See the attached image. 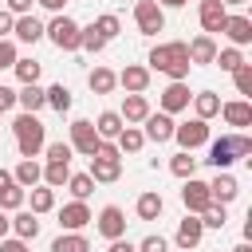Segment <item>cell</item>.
Segmentation results:
<instances>
[{
    "mask_svg": "<svg viewBox=\"0 0 252 252\" xmlns=\"http://www.w3.org/2000/svg\"><path fill=\"white\" fill-rule=\"evenodd\" d=\"M12 24H16V16H12L8 8H0V39H4L8 32H12Z\"/></svg>",
    "mask_w": 252,
    "mask_h": 252,
    "instance_id": "cell-49",
    "label": "cell"
},
{
    "mask_svg": "<svg viewBox=\"0 0 252 252\" xmlns=\"http://www.w3.org/2000/svg\"><path fill=\"white\" fill-rule=\"evenodd\" d=\"M201 236H205V224H201V217H185L181 224H177V248L181 252H189V248H197L201 244Z\"/></svg>",
    "mask_w": 252,
    "mask_h": 252,
    "instance_id": "cell-15",
    "label": "cell"
},
{
    "mask_svg": "<svg viewBox=\"0 0 252 252\" xmlns=\"http://www.w3.org/2000/svg\"><path fill=\"white\" fill-rule=\"evenodd\" d=\"M146 114H150L146 94H126V102H122V122L134 126V122H146Z\"/></svg>",
    "mask_w": 252,
    "mask_h": 252,
    "instance_id": "cell-22",
    "label": "cell"
},
{
    "mask_svg": "<svg viewBox=\"0 0 252 252\" xmlns=\"http://www.w3.org/2000/svg\"><path fill=\"white\" fill-rule=\"evenodd\" d=\"M43 150H47V161H71V146L67 142H51Z\"/></svg>",
    "mask_w": 252,
    "mask_h": 252,
    "instance_id": "cell-44",
    "label": "cell"
},
{
    "mask_svg": "<svg viewBox=\"0 0 252 252\" xmlns=\"http://www.w3.org/2000/svg\"><path fill=\"white\" fill-rule=\"evenodd\" d=\"M173 138H177V146H181L185 154H193L197 146H205V142H209V122H201V118H189V122L173 126Z\"/></svg>",
    "mask_w": 252,
    "mask_h": 252,
    "instance_id": "cell-6",
    "label": "cell"
},
{
    "mask_svg": "<svg viewBox=\"0 0 252 252\" xmlns=\"http://www.w3.org/2000/svg\"><path fill=\"white\" fill-rule=\"evenodd\" d=\"M185 51H189V63H213V59H217V43H213V35H197V39H189Z\"/></svg>",
    "mask_w": 252,
    "mask_h": 252,
    "instance_id": "cell-20",
    "label": "cell"
},
{
    "mask_svg": "<svg viewBox=\"0 0 252 252\" xmlns=\"http://www.w3.org/2000/svg\"><path fill=\"white\" fill-rule=\"evenodd\" d=\"M79 47H87V51H94V55H98V51L106 47V39H102L94 28H83V35H79Z\"/></svg>",
    "mask_w": 252,
    "mask_h": 252,
    "instance_id": "cell-43",
    "label": "cell"
},
{
    "mask_svg": "<svg viewBox=\"0 0 252 252\" xmlns=\"http://www.w3.org/2000/svg\"><path fill=\"white\" fill-rule=\"evenodd\" d=\"M12 177H16V185H20V189H35V185L43 181V169H39V161H35V158H24V161L16 165V173H12Z\"/></svg>",
    "mask_w": 252,
    "mask_h": 252,
    "instance_id": "cell-21",
    "label": "cell"
},
{
    "mask_svg": "<svg viewBox=\"0 0 252 252\" xmlns=\"http://www.w3.org/2000/svg\"><path fill=\"white\" fill-rule=\"evenodd\" d=\"M67 177H71V161H47V165H43V181H47V189L67 185Z\"/></svg>",
    "mask_w": 252,
    "mask_h": 252,
    "instance_id": "cell-31",
    "label": "cell"
},
{
    "mask_svg": "<svg viewBox=\"0 0 252 252\" xmlns=\"http://www.w3.org/2000/svg\"><path fill=\"white\" fill-rule=\"evenodd\" d=\"M142 134H146L150 142H158V146H161V142H169V138H173V118H169V114H161V110H158V114L150 110V114H146V130H142Z\"/></svg>",
    "mask_w": 252,
    "mask_h": 252,
    "instance_id": "cell-14",
    "label": "cell"
},
{
    "mask_svg": "<svg viewBox=\"0 0 252 252\" xmlns=\"http://www.w3.org/2000/svg\"><path fill=\"white\" fill-rule=\"evenodd\" d=\"M138 252H169V244H165V236H146L142 244H134Z\"/></svg>",
    "mask_w": 252,
    "mask_h": 252,
    "instance_id": "cell-45",
    "label": "cell"
},
{
    "mask_svg": "<svg viewBox=\"0 0 252 252\" xmlns=\"http://www.w3.org/2000/svg\"><path fill=\"white\" fill-rule=\"evenodd\" d=\"M43 35H47L59 51H79V35H83V28H79L71 16H55V20L43 28Z\"/></svg>",
    "mask_w": 252,
    "mask_h": 252,
    "instance_id": "cell-4",
    "label": "cell"
},
{
    "mask_svg": "<svg viewBox=\"0 0 252 252\" xmlns=\"http://www.w3.org/2000/svg\"><path fill=\"white\" fill-rule=\"evenodd\" d=\"M98 232H102L106 240H118V236H126V213H122L118 205H106V209L98 213Z\"/></svg>",
    "mask_w": 252,
    "mask_h": 252,
    "instance_id": "cell-11",
    "label": "cell"
},
{
    "mask_svg": "<svg viewBox=\"0 0 252 252\" xmlns=\"http://www.w3.org/2000/svg\"><path fill=\"white\" fill-rule=\"evenodd\" d=\"M150 67H154V71H169V67H173V43H158V47L150 51Z\"/></svg>",
    "mask_w": 252,
    "mask_h": 252,
    "instance_id": "cell-36",
    "label": "cell"
},
{
    "mask_svg": "<svg viewBox=\"0 0 252 252\" xmlns=\"http://www.w3.org/2000/svg\"><path fill=\"white\" fill-rule=\"evenodd\" d=\"M4 67H16V43L12 39H0V71Z\"/></svg>",
    "mask_w": 252,
    "mask_h": 252,
    "instance_id": "cell-46",
    "label": "cell"
},
{
    "mask_svg": "<svg viewBox=\"0 0 252 252\" xmlns=\"http://www.w3.org/2000/svg\"><path fill=\"white\" fill-rule=\"evenodd\" d=\"M134 24H138L142 35H158V32L165 28V12H161L154 0H138V4H134Z\"/></svg>",
    "mask_w": 252,
    "mask_h": 252,
    "instance_id": "cell-5",
    "label": "cell"
},
{
    "mask_svg": "<svg viewBox=\"0 0 252 252\" xmlns=\"http://www.w3.org/2000/svg\"><path fill=\"white\" fill-rule=\"evenodd\" d=\"M169 173H173V177H181V181H189V177L197 173V158H193V154H185V150H181V154H173V158H169Z\"/></svg>",
    "mask_w": 252,
    "mask_h": 252,
    "instance_id": "cell-30",
    "label": "cell"
},
{
    "mask_svg": "<svg viewBox=\"0 0 252 252\" xmlns=\"http://www.w3.org/2000/svg\"><path fill=\"white\" fill-rule=\"evenodd\" d=\"M94 217H91V209L83 205V201H71V205H63L59 209V224H63V232H79V228H87Z\"/></svg>",
    "mask_w": 252,
    "mask_h": 252,
    "instance_id": "cell-10",
    "label": "cell"
},
{
    "mask_svg": "<svg viewBox=\"0 0 252 252\" xmlns=\"http://www.w3.org/2000/svg\"><path fill=\"white\" fill-rule=\"evenodd\" d=\"M87 177H91V181H98V185L118 181V177H122V154H118V146L98 142V150L91 154V173H87Z\"/></svg>",
    "mask_w": 252,
    "mask_h": 252,
    "instance_id": "cell-3",
    "label": "cell"
},
{
    "mask_svg": "<svg viewBox=\"0 0 252 252\" xmlns=\"http://www.w3.org/2000/svg\"><path fill=\"white\" fill-rule=\"evenodd\" d=\"M12 232H16V240H35V236H39L35 213H16V217H12Z\"/></svg>",
    "mask_w": 252,
    "mask_h": 252,
    "instance_id": "cell-27",
    "label": "cell"
},
{
    "mask_svg": "<svg viewBox=\"0 0 252 252\" xmlns=\"http://www.w3.org/2000/svg\"><path fill=\"white\" fill-rule=\"evenodd\" d=\"M201 28H205V35H213V32H220L224 28V20H228V8L220 4V0H201Z\"/></svg>",
    "mask_w": 252,
    "mask_h": 252,
    "instance_id": "cell-12",
    "label": "cell"
},
{
    "mask_svg": "<svg viewBox=\"0 0 252 252\" xmlns=\"http://www.w3.org/2000/svg\"><path fill=\"white\" fill-rule=\"evenodd\" d=\"M12 106H16V91H12V87H0V114L12 110Z\"/></svg>",
    "mask_w": 252,
    "mask_h": 252,
    "instance_id": "cell-48",
    "label": "cell"
},
{
    "mask_svg": "<svg viewBox=\"0 0 252 252\" xmlns=\"http://www.w3.org/2000/svg\"><path fill=\"white\" fill-rule=\"evenodd\" d=\"M134 209H138V217H142V220H158V217H161V209H165V201H161V193H142Z\"/></svg>",
    "mask_w": 252,
    "mask_h": 252,
    "instance_id": "cell-29",
    "label": "cell"
},
{
    "mask_svg": "<svg viewBox=\"0 0 252 252\" xmlns=\"http://www.w3.org/2000/svg\"><path fill=\"white\" fill-rule=\"evenodd\" d=\"M12 134H16V146H20V158H35L47 146V126L35 114H20L12 122Z\"/></svg>",
    "mask_w": 252,
    "mask_h": 252,
    "instance_id": "cell-1",
    "label": "cell"
},
{
    "mask_svg": "<svg viewBox=\"0 0 252 252\" xmlns=\"http://www.w3.org/2000/svg\"><path fill=\"white\" fill-rule=\"evenodd\" d=\"M236 193H240V185H236V177H232L228 169H220V173L209 181V197H213V205H228V201H236Z\"/></svg>",
    "mask_w": 252,
    "mask_h": 252,
    "instance_id": "cell-9",
    "label": "cell"
},
{
    "mask_svg": "<svg viewBox=\"0 0 252 252\" xmlns=\"http://www.w3.org/2000/svg\"><path fill=\"white\" fill-rule=\"evenodd\" d=\"M12 181H16V177H12L8 169H0V189H4V185H12Z\"/></svg>",
    "mask_w": 252,
    "mask_h": 252,
    "instance_id": "cell-55",
    "label": "cell"
},
{
    "mask_svg": "<svg viewBox=\"0 0 252 252\" xmlns=\"http://www.w3.org/2000/svg\"><path fill=\"white\" fill-rule=\"evenodd\" d=\"M154 4H158V8H161V12H165V8H181V4H185V0H154Z\"/></svg>",
    "mask_w": 252,
    "mask_h": 252,
    "instance_id": "cell-54",
    "label": "cell"
},
{
    "mask_svg": "<svg viewBox=\"0 0 252 252\" xmlns=\"http://www.w3.org/2000/svg\"><path fill=\"white\" fill-rule=\"evenodd\" d=\"M12 35H16L20 43H35V39H43V24H39L35 16H16Z\"/></svg>",
    "mask_w": 252,
    "mask_h": 252,
    "instance_id": "cell-19",
    "label": "cell"
},
{
    "mask_svg": "<svg viewBox=\"0 0 252 252\" xmlns=\"http://www.w3.org/2000/svg\"><path fill=\"white\" fill-rule=\"evenodd\" d=\"M220 71H236L240 63H244V55H240V47H224V51H217V59H213Z\"/></svg>",
    "mask_w": 252,
    "mask_h": 252,
    "instance_id": "cell-38",
    "label": "cell"
},
{
    "mask_svg": "<svg viewBox=\"0 0 252 252\" xmlns=\"http://www.w3.org/2000/svg\"><path fill=\"white\" fill-rule=\"evenodd\" d=\"M252 154V138L248 134H224V138H217L213 146H209V165L220 173V169H228L236 158H248Z\"/></svg>",
    "mask_w": 252,
    "mask_h": 252,
    "instance_id": "cell-2",
    "label": "cell"
},
{
    "mask_svg": "<svg viewBox=\"0 0 252 252\" xmlns=\"http://www.w3.org/2000/svg\"><path fill=\"white\" fill-rule=\"evenodd\" d=\"M12 71H16V79H20L24 87L39 79V63H35V59H16V67H12Z\"/></svg>",
    "mask_w": 252,
    "mask_h": 252,
    "instance_id": "cell-39",
    "label": "cell"
},
{
    "mask_svg": "<svg viewBox=\"0 0 252 252\" xmlns=\"http://www.w3.org/2000/svg\"><path fill=\"white\" fill-rule=\"evenodd\" d=\"M20 205H24V189H20L16 181H12V185H4V189H0V209L8 213V209H20Z\"/></svg>",
    "mask_w": 252,
    "mask_h": 252,
    "instance_id": "cell-40",
    "label": "cell"
},
{
    "mask_svg": "<svg viewBox=\"0 0 252 252\" xmlns=\"http://www.w3.org/2000/svg\"><path fill=\"white\" fill-rule=\"evenodd\" d=\"M51 209H55V193L47 185H35L32 189V213L39 217V213H51Z\"/></svg>",
    "mask_w": 252,
    "mask_h": 252,
    "instance_id": "cell-35",
    "label": "cell"
},
{
    "mask_svg": "<svg viewBox=\"0 0 252 252\" xmlns=\"http://www.w3.org/2000/svg\"><path fill=\"white\" fill-rule=\"evenodd\" d=\"M51 252H91V244H87L83 232H63V236L51 244Z\"/></svg>",
    "mask_w": 252,
    "mask_h": 252,
    "instance_id": "cell-33",
    "label": "cell"
},
{
    "mask_svg": "<svg viewBox=\"0 0 252 252\" xmlns=\"http://www.w3.org/2000/svg\"><path fill=\"white\" fill-rule=\"evenodd\" d=\"M43 98H47V106H51V110H59V114H67V110H71V91H67L63 83L47 87V91H43Z\"/></svg>",
    "mask_w": 252,
    "mask_h": 252,
    "instance_id": "cell-32",
    "label": "cell"
},
{
    "mask_svg": "<svg viewBox=\"0 0 252 252\" xmlns=\"http://www.w3.org/2000/svg\"><path fill=\"white\" fill-rule=\"evenodd\" d=\"M224 220H228L224 205H209V209L201 213V224H205V228H224Z\"/></svg>",
    "mask_w": 252,
    "mask_h": 252,
    "instance_id": "cell-41",
    "label": "cell"
},
{
    "mask_svg": "<svg viewBox=\"0 0 252 252\" xmlns=\"http://www.w3.org/2000/svg\"><path fill=\"white\" fill-rule=\"evenodd\" d=\"M91 28H94V32H98V35H102L106 43H110V39H114V35L122 32V24H118V16H98V20L91 24Z\"/></svg>",
    "mask_w": 252,
    "mask_h": 252,
    "instance_id": "cell-37",
    "label": "cell"
},
{
    "mask_svg": "<svg viewBox=\"0 0 252 252\" xmlns=\"http://www.w3.org/2000/svg\"><path fill=\"white\" fill-rule=\"evenodd\" d=\"M181 201H185V209H189L193 217H201V213L213 205V197H209V181H197V177H189V181L181 185Z\"/></svg>",
    "mask_w": 252,
    "mask_h": 252,
    "instance_id": "cell-8",
    "label": "cell"
},
{
    "mask_svg": "<svg viewBox=\"0 0 252 252\" xmlns=\"http://www.w3.org/2000/svg\"><path fill=\"white\" fill-rule=\"evenodd\" d=\"M220 32H224V35H228V39H232L236 47H244V43H252V20H248V16H228Z\"/></svg>",
    "mask_w": 252,
    "mask_h": 252,
    "instance_id": "cell-18",
    "label": "cell"
},
{
    "mask_svg": "<svg viewBox=\"0 0 252 252\" xmlns=\"http://www.w3.org/2000/svg\"><path fill=\"white\" fill-rule=\"evenodd\" d=\"M220 114H224V122H228V126H236V130L252 126V102H248V98H236V102H220Z\"/></svg>",
    "mask_w": 252,
    "mask_h": 252,
    "instance_id": "cell-17",
    "label": "cell"
},
{
    "mask_svg": "<svg viewBox=\"0 0 252 252\" xmlns=\"http://www.w3.org/2000/svg\"><path fill=\"white\" fill-rule=\"evenodd\" d=\"M122 126H126V122H122V114H118V110H102V114H98V122H94V134H98L102 142H110V138H118V134H122Z\"/></svg>",
    "mask_w": 252,
    "mask_h": 252,
    "instance_id": "cell-23",
    "label": "cell"
},
{
    "mask_svg": "<svg viewBox=\"0 0 252 252\" xmlns=\"http://www.w3.org/2000/svg\"><path fill=\"white\" fill-rule=\"evenodd\" d=\"M232 83H236L240 94H252V63H240V67L232 71Z\"/></svg>",
    "mask_w": 252,
    "mask_h": 252,
    "instance_id": "cell-42",
    "label": "cell"
},
{
    "mask_svg": "<svg viewBox=\"0 0 252 252\" xmlns=\"http://www.w3.org/2000/svg\"><path fill=\"white\" fill-rule=\"evenodd\" d=\"M32 4L35 0H8V12L12 16H32Z\"/></svg>",
    "mask_w": 252,
    "mask_h": 252,
    "instance_id": "cell-47",
    "label": "cell"
},
{
    "mask_svg": "<svg viewBox=\"0 0 252 252\" xmlns=\"http://www.w3.org/2000/svg\"><path fill=\"white\" fill-rule=\"evenodd\" d=\"M16 102L24 106V114H35V110H43V106H47V98H43V87H35V83H28L24 91H16Z\"/></svg>",
    "mask_w": 252,
    "mask_h": 252,
    "instance_id": "cell-25",
    "label": "cell"
},
{
    "mask_svg": "<svg viewBox=\"0 0 252 252\" xmlns=\"http://www.w3.org/2000/svg\"><path fill=\"white\" fill-rule=\"evenodd\" d=\"M220 4H224V8H240L244 0H220Z\"/></svg>",
    "mask_w": 252,
    "mask_h": 252,
    "instance_id": "cell-56",
    "label": "cell"
},
{
    "mask_svg": "<svg viewBox=\"0 0 252 252\" xmlns=\"http://www.w3.org/2000/svg\"><path fill=\"white\" fill-rule=\"evenodd\" d=\"M0 252H32L28 240H0Z\"/></svg>",
    "mask_w": 252,
    "mask_h": 252,
    "instance_id": "cell-50",
    "label": "cell"
},
{
    "mask_svg": "<svg viewBox=\"0 0 252 252\" xmlns=\"http://www.w3.org/2000/svg\"><path fill=\"white\" fill-rule=\"evenodd\" d=\"M87 87H91L94 94H110V91L118 87V75H114L110 67H94V71L87 75Z\"/></svg>",
    "mask_w": 252,
    "mask_h": 252,
    "instance_id": "cell-24",
    "label": "cell"
},
{
    "mask_svg": "<svg viewBox=\"0 0 252 252\" xmlns=\"http://www.w3.org/2000/svg\"><path fill=\"white\" fill-rule=\"evenodd\" d=\"M114 142H118V154H138V150L146 146V134H142L138 126H122V134H118Z\"/></svg>",
    "mask_w": 252,
    "mask_h": 252,
    "instance_id": "cell-28",
    "label": "cell"
},
{
    "mask_svg": "<svg viewBox=\"0 0 252 252\" xmlns=\"http://www.w3.org/2000/svg\"><path fill=\"white\" fill-rule=\"evenodd\" d=\"M118 83L126 87V94H146V87H150V67L126 63V67H122V75H118Z\"/></svg>",
    "mask_w": 252,
    "mask_h": 252,
    "instance_id": "cell-13",
    "label": "cell"
},
{
    "mask_svg": "<svg viewBox=\"0 0 252 252\" xmlns=\"http://www.w3.org/2000/svg\"><path fill=\"white\" fill-rule=\"evenodd\" d=\"M35 4H43L47 12H63V4H67V0H35Z\"/></svg>",
    "mask_w": 252,
    "mask_h": 252,
    "instance_id": "cell-53",
    "label": "cell"
},
{
    "mask_svg": "<svg viewBox=\"0 0 252 252\" xmlns=\"http://www.w3.org/2000/svg\"><path fill=\"white\" fill-rule=\"evenodd\" d=\"M8 232H12V217H8V213H4V209H0V240H4V236H8Z\"/></svg>",
    "mask_w": 252,
    "mask_h": 252,
    "instance_id": "cell-52",
    "label": "cell"
},
{
    "mask_svg": "<svg viewBox=\"0 0 252 252\" xmlns=\"http://www.w3.org/2000/svg\"><path fill=\"white\" fill-rule=\"evenodd\" d=\"M98 142H102V138L94 134V122H87V118H75V122H71V142H67L71 150H79L83 158H91V154L98 150Z\"/></svg>",
    "mask_w": 252,
    "mask_h": 252,
    "instance_id": "cell-7",
    "label": "cell"
},
{
    "mask_svg": "<svg viewBox=\"0 0 252 252\" xmlns=\"http://www.w3.org/2000/svg\"><path fill=\"white\" fill-rule=\"evenodd\" d=\"M67 189H71L75 201H87V197L94 193V181H91L87 173H71V177H67Z\"/></svg>",
    "mask_w": 252,
    "mask_h": 252,
    "instance_id": "cell-34",
    "label": "cell"
},
{
    "mask_svg": "<svg viewBox=\"0 0 252 252\" xmlns=\"http://www.w3.org/2000/svg\"><path fill=\"white\" fill-rule=\"evenodd\" d=\"M189 102H193V110H197V118H201V122H209L213 114H220V98H217L213 91H201V94H193Z\"/></svg>",
    "mask_w": 252,
    "mask_h": 252,
    "instance_id": "cell-26",
    "label": "cell"
},
{
    "mask_svg": "<svg viewBox=\"0 0 252 252\" xmlns=\"http://www.w3.org/2000/svg\"><path fill=\"white\" fill-rule=\"evenodd\" d=\"M232 252H252V248H248V244H236V248H232Z\"/></svg>",
    "mask_w": 252,
    "mask_h": 252,
    "instance_id": "cell-57",
    "label": "cell"
},
{
    "mask_svg": "<svg viewBox=\"0 0 252 252\" xmlns=\"http://www.w3.org/2000/svg\"><path fill=\"white\" fill-rule=\"evenodd\" d=\"M106 252H138V248H134L130 240H122V236H118V240H110V248H106Z\"/></svg>",
    "mask_w": 252,
    "mask_h": 252,
    "instance_id": "cell-51",
    "label": "cell"
},
{
    "mask_svg": "<svg viewBox=\"0 0 252 252\" xmlns=\"http://www.w3.org/2000/svg\"><path fill=\"white\" fill-rule=\"evenodd\" d=\"M189 87L185 83H169L165 91H161V114H177V110H185L189 106Z\"/></svg>",
    "mask_w": 252,
    "mask_h": 252,
    "instance_id": "cell-16",
    "label": "cell"
}]
</instances>
